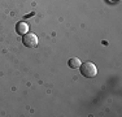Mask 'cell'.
I'll return each instance as SVG.
<instances>
[{"label":"cell","mask_w":122,"mask_h":117,"mask_svg":"<svg viewBox=\"0 0 122 117\" xmlns=\"http://www.w3.org/2000/svg\"><path fill=\"white\" fill-rule=\"evenodd\" d=\"M68 64H69V66H70L71 69H77V68H79V66H81L82 61H81L78 57H71L70 60H69Z\"/></svg>","instance_id":"277c9868"},{"label":"cell","mask_w":122,"mask_h":117,"mask_svg":"<svg viewBox=\"0 0 122 117\" xmlns=\"http://www.w3.org/2000/svg\"><path fill=\"white\" fill-rule=\"evenodd\" d=\"M113 1H120V0H113Z\"/></svg>","instance_id":"5b68a950"},{"label":"cell","mask_w":122,"mask_h":117,"mask_svg":"<svg viewBox=\"0 0 122 117\" xmlns=\"http://www.w3.org/2000/svg\"><path fill=\"white\" fill-rule=\"evenodd\" d=\"M16 31H17V33H18L20 35H25V34L29 31L27 23L24 22V21H20V22L16 25Z\"/></svg>","instance_id":"3957f363"},{"label":"cell","mask_w":122,"mask_h":117,"mask_svg":"<svg viewBox=\"0 0 122 117\" xmlns=\"http://www.w3.org/2000/svg\"><path fill=\"white\" fill-rule=\"evenodd\" d=\"M38 37L34 33H26L24 35V38H22V43L26 46V47H29V48H34V47H36L38 46Z\"/></svg>","instance_id":"7a4b0ae2"},{"label":"cell","mask_w":122,"mask_h":117,"mask_svg":"<svg viewBox=\"0 0 122 117\" xmlns=\"http://www.w3.org/2000/svg\"><path fill=\"white\" fill-rule=\"evenodd\" d=\"M79 68H81V73L87 78H94V77H96V74H97L96 65H95L94 63H91V61L81 64Z\"/></svg>","instance_id":"6da1fadb"}]
</instances>
